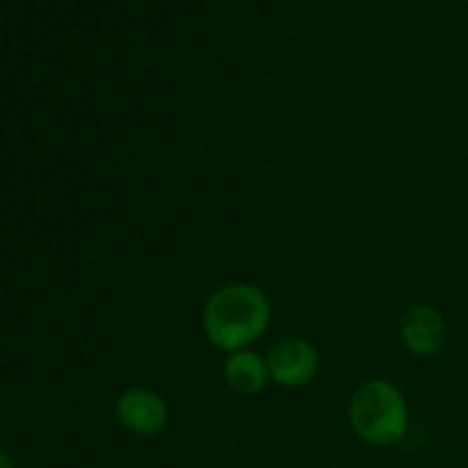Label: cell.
<instances>
[{
    "instance_id": "obj_1",
    "label": "cell",
    "mask_w": 468,
    "mask_h": 468,
    "mask_svg": "<svg viewBox=\"0 0 468 468\" xmlns=\"http://www.w3.org/2000/svg\"><path fill=\"white\" fill-rule=\"evenodd\" d=\"M272 306L268 295L251 283H227L206 300L201 324L218 350L240 352L268 332Z\"/></svg>"
},
{
    "instance_id": "obj_2",
    "label": "cell",
    "mask_w": 468,
    "mask_h": 468,
    "mask_svg": "<svg viewBox=\"0 0 468 468\" xmlns=\"http://www.w3.org/2000/svg\"><path fill=\"white\" fill-rule=\"evenodd\" d=\"M350 425L368 446L388 448L405 439L410 428V407L396 384L368 379L350 398Z\"/></svg>"
},
{
    "instance_id": "obj_3",
    "label": "cell",
    "mask_w": 468,
    "mask_h": 468,
    "mask_svg": "<svg viewBox=\"0 0 468 468\" xmlns=\"http://www.w3.org/2000/svg\"><path fill=\"white\" fill-rule=\"evenodd\" d=\"M270 379L283 388H302L318 375L320 355L306 338L286 336L272 346L265 356Z\"/></svg>"
},
{
    "instance_id": "obj_4",
    "label": "cell",
    "mask_w": 468,
    "mask_h": 468,
    "mask_svg": "<svg viewBox=\"0 0 468 468\" xmlns=\"http://www.w3.org/2000/svg\"><path fill=\"white\" fill-rule=\"evenodd\" d=\"M117 419L135 437H155L167 428L169 410L160 393L146 387H131L117 398Z\"/></svg>"
},
{
    "instance_id": "obj_5",
    "label": "cell",
    "mask_w": 468,
    "mask_h": 468,
    "mask_svg": "<svg viewBox=\"0 0 468 468\" xmlns=\"http://www.w3.org/2000/svg\"><path fill=\"white\" fill-rule=\"evenodd\" d=\"M448 327L443 315L430 304H411L400 320V338L416 356L439 355L446 346Z\"/></svg>"
},
{
    "instance_id": "obj_6",
    "label": "cell",
    "mask_w": 468,
    "mask_h": 468,
    "mask_svg": "<svg viewBox=\"0 0 468 468\" xmlns=\"http://www.w3.org/2000/svg\"><path fill=\"white\" fill-rule=\"evenodd\" d=\"M224 382L238 396H259L270 382L268 361L251 350L233 352L224 361Z\"/></svg>"
},
{
    "instance_id": "obj_7",
    "label": "cell",
    "mask_w": 468,
    "mask_h": 468,
    "mask_svg": "<svg viewBox=\"0 0 468 468\" xmlns=\"http://www.w3.org/2000/svg\"><path fill=\"white\" fill-rule=\"evenodd\" d=\"M0 468H16L14 466V460L9 457V452L3 451V448H0Z\"/></svg>"
}]
</instances>
